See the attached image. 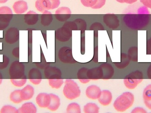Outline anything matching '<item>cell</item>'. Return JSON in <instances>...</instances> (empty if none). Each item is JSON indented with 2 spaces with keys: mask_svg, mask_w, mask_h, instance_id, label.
Returning <instances> with one entry per match:
<instances>
[{
  "mask_svg": "<svg viewBox=\"0 0 151 113\" xmlns=\"http://www.w3.org/2000/svg\"><path fill=\"white\" fill-rule=\"evenodd\" d=\"M64 27H67L71 31H76L78 30V26L74 21L73 22H66L64 24Z\"/></svg>",
  "mask_w": 151,
  "mask_h": 113,
  "instance_id": "obj_38",
  "label": "cell"
},
{
  "mask_svg": "<svg viewBox=\"0 0 151 113\" xmlns=\"http://www.w3.org/2000/svg\"><path fill=\"white\" fill-rule=\"evenodd\" d=\"M3 81V76L2 74L1 73V72H0V85L2 83Z\"/></svg>",
  "mask_w": 151,
  "mask_h": 113,
  "instance_id": "obj_51",
  "label": "cell"
},
{
  "mask_svg": "<svg viewBox=\"0 0 151 113\" xmlns=\"http://www.w3.org/2000/svg\"><path fill=\"white\" fill-rule=\"evenodd\" d=\"M93 61L95 62H98V47H96L94 49V55Z\"/></svg>",
  "mask_w": 151,
  "mask_h": 113,
  "instance_id": "obj_47",
  "label": "cell"
},
{
  "mask_svg": "<svg viewBox=\"0 0 151 113\" xmlns=\"http://www.w3.org/2000/svg\"><path fill=\"white\" fill-rule=\"evenodd\" d=\"M65 96L70 100H74L81 96V91L80 87L73 80L67 79L63 90Z\"/></svg>",
  "mask_w": 151,
  "mask_h": 113,
  "instance_id": "obj_3",
  "label": "cell"
},
{
  "mask_svg": "<svg viewBox=\"0 0 151 113\" xmlns=\"http://www.w3.org/2000/svg\"><path fill=\"white\" fill-rule=\"evenodd\" d=\"M10 81L12 85H14L15 87L20 88L24 86L27 81V79L26 76L21 79H10Z\"/></svg>",
  "mask_w": 151,
  "mask_h": 113,
  "instance_id": "obj_33",
  "label": "cell"
},
{
  "mask_svg": "<svg viewBox=\"0 0 151 113\" xmlns=\"http://www.w3.org/2000/svg\"><path fill=\"white\" fill-rule=\"evenodd\" d=\"M99 107L95 103H88L83 107V112L85 113H99Z\"/></svg>",
  "mask_w": 151,
  "mask_h": 113,
  "instance_id": "obj_29",
  "label": "cell"
},
{
  "mask_svg": "<svg viewBox=\"0 0 151 113\" xmlns=\"http://www.w3.org/2000/svg\"><path fill=\"white\" fill-rule=\"evenodd\" d=\"M90 30H96V31H103L105 30L104 27L103 25L100 23L96 22L92 24L91 26L90 27Z\"/></svg>",
  "mask_w": 151,
  "mask_h": 113,
  "instance_id": "obj_39",
  "label": "cell"
},
{
  "mask_svg": "<svg viewBox=\"0 0 151 113\" xmlns=\"http://www.w3.org/2000/svg\"><path fill=\"white\" fill-rule=\"evenodd\" d=\"M51 97L50 94L40 93L38 94L35 99L36 104L41 108H47L50 103Z\"/></svg>",
  "mask_w": 151,
  "mask_h": 113,
  "instance_id": "obj_14",
  "label": "cell"
},
{
  "mask_svg": "<svg viewBox=\"0 0 151 113\" xmlns=\"http://www.w3.org/2000/svg\"><path fill=\"white\" fill-rule=\"evenodd\" d=\"M140 1L145 6L151 9V0H140Z\"/></svg>",
  "mask_w": 151,
  "mask_h": 113,
  "instance_id": "obj_46",
  "label": "cell"
},
{
  "mask_svg": "<svg viewBox=\"0 0 151 113\" xmlns=\"http://www.w3.org/2000/svg\"><path fill=\"white\" fill-rule=\"evenodd\" d=\"M74 21L78 26V30L81 31L82 32H84L87 29V23L85 20L81 19H77Z\"/></svg>",
  "mask_w": 151,
  "mask_h": 113,
  "instance_id": "obj_35",
  "label": "cell"
},
{
  "mask_svg": "<svg viewBox=\"0 0 151 113\" xmlns=\"http://www.w3.org/2000/svg\"><path fill=\"white\" fill-rule=\"evenodd\" d=\"M0 113H19L18 110L11 105H4L0 110Z\"/></svg>",
  "mask_w": 151,
  "mask_h": 113,
  "instance_id": "obj_34",
  "label": "cell"
},
{
  "mask_svg": "<svg viewBox=\"0 0 151 113\" xmlns=\"http://www.w3.org/2000/svg\"><path fill=\"white\" fill-rule=\"evenodd\" d=\"M14 12L17 14L24 13L28 9L27 3L24 1H19L14 3L13 5Z\"/></svg>",
  "mask_w": 151,
  "mask_h": 113,
  "instance_id": "obj_22",
  "label": "cell"
},
{
  "mask_svg": "<svg viewBox=\"0 0 151 113\" xmlns=\"http://www.w3.org/2000/svg\"><path fill=\"white\" fill-rule=\"evenodd\" d=\"M58 57L60 61L65 64H74L77 61L73 55L72 50L68 47H64L58 51Z\"/></svg>",
  "mask_w": 151,
  "mask_h": 113,
  "instance_id": "obj_8",
  "label": "cell"
},
{
  "mask_svg": "<svg viewBox=\"0 0 151 113\" xmlns=\"http://www.w3.org/2000/svg\"><path fill=\"white\" fill-rule=\"evenodd\" d=\"M146 54L147 55H151V37L147 41Z\"/></svg>",
  "mask_w": 151,
  "mask_h": 113,
  "instance_id": "obj_43",
  "label": "cell"
},
{
  "mask_svg": "<svg viewBox=\"0 0 151 113\" xmlns=\"http://www.w3.org/2000/svg\"><path fill=\"white\" fill-rule=\"evenodd\" d=\"M145 105L149 110H151V99L150 100H144Z\"/></svg>",
  "mask_w": 151,
  "mask_h": 113,
  "instance_id": "obj_48",
  "label": "cell"
},
{
  "mask_svg": "<svg viewBox=\"0 0 151 113\" xmlns=\"http://www.w3.org/2000/svg\"><path fill=\"white\" fill-rule=\"evenodd\" d=\"M71 11L67 7H63L58 9L55 12V17L60 22H65L70 18Z\"/></svg>",
  "mask_w": 151,
  "mask_h": 113,
  "instance_id": "obj_13",
  "label": "cell"
},
{
  "mask_svg": "<svg viewBox=\"0 0 151 113\" xmlns=\"http://www.w3.org/2000/svg\"><path fill=\"white\" fill-rule=\"evenodd\" d=\"M137 1V0H124V3L129 4H132Z\"/></svg>",
  "mask_w": 151,
  "mask_h": 113,
  "instance_id": "obj_50",
  "label": "cell"
},
{
  "mask_svg": "<svg viewBox=\"0 0 151 113\" xmlns=\"http://www.w3.org/2000/svg\"><path fill=\"white\" fill-rule=\"evenodd\" d=\"M143 77L142 72L136 70L127 75L123 80V83L127 89H134L143 81Z\"/></svg>",
  "mask_w": 151,
  "mask_h": 113,
  "instance_id": "obj_4",
  "label": "cell"
},
{
  "mask_svg": "<svg viewBox=\"0 0 151 113\" xmlns=\"http://www.w3.org/2000/svg\"><path fill=\"white\" fill-rule=\"evenodd\" d=\"M49 84L52 89H59L64 83L62 79H49Z\"/></svg>",
  "mask_w": 151,
  "mask_h": 113,
  "instance_id": "obj_31",
  "label": "cell"
},
{
  "mask_svg": "<svg viewBox=\"0 0 151 113\" xmlns=\"http://www.w3.org/2000/svg\"><path fill=\"white\" fill-rule=\"evenodd\" d=\"M147 112V111L145 109H144L143 107H139L134 108L131 112V113H146Z\"/></svg>",
  "mask_w": 151,
  "mask_h": 113,
  "instance_id": "obj_44",
  "label": "cell"
},
{
  "mask_svg": "<svg viewBox=\"0 0 151 113\" xmlns=\"http://www.w3.org/2000/svg\"><path fill=\"white\" fill-rule=\"evenodd\" d=\"M147 74L149 79L151 80V64L147 69Z\"/></svg>",
  "mask_w": 151,
  "mask_h": 113,
  "instance_id": "obj_49",
  "label": "cell"
},
{
  "mask_svg": "<svg viewBox=\"0 0 151 113\" xmlns=\"http://www.w3.org/2000/svg\"><path fill=\"white\" fill-rule=\"evenodd\" d=\"M50 95L51 97V99H50V104L47 107V109L52 112H55L58 110V108L60 107L61 105L60 99L58 96L55 94L51 93Z\"/></svg>",
  "mask_w": 151,
  "mask_h": 113,
  "instance_id": "obj_24",
  "label": "cell"
},
{
  "mask_svg": "<svg viewBox=\"0 0 151 113\" xmlns=\"http://www.w3.org/2000/svg\"><path fill=\"white\" fill-rule=\"evenodd\" d=\"M13 17L11 9L7 6L0 7V30L8 27Z\"/></svg>",
  "mask_w": 151,
  "mask_h": 113,
  "instance_id": "obj_6",
  "label": "cell"
},
{
  "mask_svg": "<svg viewBox=\"0 0 151 113\" xmlns=\"http://www.w3.org/2000/svg\"><path fill=\"white\" fill-rule=\"evenodd\" d=\"M53 21L52 14L50 12L46 10L43 12L41 17V23L44 26L50 25Z\"/></svg>",
  "mask_w": 151,
  "mask_h": 113,
  "instance_id": "obj_25",
  "label": "cell"
},
{
  "mask_svg": "<svg viewBox=\"0 0 151 113\" xmlns=\"http://www.w3.org/2000/svg\"><path fill=\"white\" fill-rule=\"evenodd\" d=\"M68 113H81L80 106L76 103H72L68 105L66 108Z\"/></svg>",
  "mask_w": 151,
  "mask_h": 113,
  "instance_id": "obj_32",
  "label": "cell"
},
{
  "mask_svg": "<svg viewBox=\"0 0 151 113\" xmlns=\"http://www.w3.org/2000/svg\"><path fill=\"white\" fill-rule=\"evenodd\" d=\"M3 60L1 63H0V69L6 68L9 63V58L5 55H3Z\"/></svg>",
  "mask_w": 151,
  "mask_h": 113,
  "instance_id": "obj_41",
  "label": "cell"
},
{
  "mask_svg": "<svg viewBox=\"0 0 151 113\" xmlns=\"http://www.w3.org/2000/svg\"><path fill=\"white\" fill-rule=\"evenodd\" d=\"M116 1L119 2L121 3H124V0H116Z\"/></svg>",
  "mask_w": 151,
  "mask_h": 113,
  "instance_id": "obj_53",
  "label": "cell"
},
{
  "mask_svg": "<svg viewBox=\"0 0 151 113\" xmlns=\"http://www.w3.org/2000/svg\"><path fill=\"white\" fill-rule=\"evenodd\" d=\"M144 100H150L151 99V84L147 85L144 89L143 92Z\"/></svg>",
  "mask_w": 151,
  "mask_h": 113,
  "instance_id": "obj_36",
  "label": "cell"
},
{
  "mask_svg": "<svg viewBox=\"0 0 151 113\" xmlns=\"http://www.w3.org/2000/svg\"><path fill=\"white\" fill-rule=\"evenodd\" d=\"M9 72L10 79H21L26 77L24 65L18 60L12 63L9 68Z\"/></svg>",
  "mask_w": 151,
  "mask_h": 113,
  "instance_id": "obj_5",
  "label": "cell"
},
{
  "mask_svg": "<svg viewBox=\"0 0 151 113\" xmlns=\"http://www.w3.org/2000/svg\"><path fill=\"white\" fill-rule=\"evenodd\" d=\"M12 55L15 58H18L19 57V47H17L13 49L12 51Z\"/></svg>",
  "mask_w": 151,
  "mask_h": 113,
  "instance_id": "obj_45",
  "label": "cell"
},
{
  "mask_svg": "<svg viewBox=\"0 0 151 113\" xmlns=\"http://www.w3.org/2000/svg\"><path fill=\"white\" fill-rule=\"evenodd\" d=\"M60 4V0H37L35 7L39 11L43 13L45 11L57 8Z\"/></svg>",
  "mask_w": 151,
  "mask_h": 113,
  "instance_id": "obj_7",
  "label": "cell"
},
{
  "mask_svg": "<svg viewBox=\"0 0 151 113\" xmlns=\"http://www.w3.org/2000/svg\"><path fill=\"white\" fill-rule=\"evenodd\" d=\"M39 14L35 12L30 11L25 15L24 20L25 23L28 25H34L38 22Z\"/></svg>",
  "mask_w": 151,
  "mask_h": 113,
  "instance_id": "obj_21",
  "label": "cell"
},
{
  "mask_svg": "<svg viewBox=\"0 0 151 113\" xmlns=\"http://www.w3.org/2000/svg\"><path fill=\"white\" fill-rule=\"evenodd\" d=\"M126 25L132 29H142L149 24L150 16L148 14H127L123 18Z\"/></svg>",
  "mask_w": 151,
  "mask_h": 113,
  "instance_id": "obj_1",
  "label": "cell"
},
{
  "mask_svg": "<svg viewBox=\"0 0 151 113\" xmlns=\"http://www.w3.org/2000/svg\"><path fill=\"white\" fill-rule=\"evenodd\" d=\"M56 39L61 42H66L72 37V31L67 27L63 26L58 28L55 33Z\"/></svg>",
  "mask_w": 151,
  "mask_h": 113,
  "instance_id": "obj_10",
  "label": "cell"
},
{
  "mask_svg": "<svg viewBox=\"0 0 151 113\" xmlns=\"http://www.w3.org/2000/svg\"><path fill=\"white\" fill-rule=\"evenodd\" d=\"M105 3L106 0H97L96 4L93 5L91 8L93 9H100L104 5Z\"/></svg>",
  "mask_w": 151,
  "mask_h": 113,
  "instance_id": "obj_42",
  "label": "cell"
},
{
  "mask_svg": "<svg viewBox=\"0 0 151 113\" xmlns=\"http://www.w3.org/2000/svg\"><path fill=\"white\" fill-rule=\"evenodd\" d=\"M128 58L130 61L137 62L138 61V48L137 47H132L129 48L128 51Z\"/></svg>",
  "mask_w": 151,
  "mask_h": 113,
  "instance_id": "obj_30",
  "label": "cell"
},
{
  "mask_svg": "<svg viewBox=\"0 0 151 113\" xmlns=\"http://www.w3.org/2000/svg\"><path fill=\"white\" fill-rule=\"evenodd\" d=\"M104 22L106 26L112 29H117L119 26V20L113 13H107L104 17Z\"/></svg>",
  "mask_w": 151,
  "mask_h": 113,
  "instance_id": "obj_11",
  "label": "cell"
},
{
  "mask_svg": "<svg viewBox=\"0 0 151 113\" xmlns=\"http://www.w3.org/2000/svg\"><path fill=\"white\" fill-rule=\"evenodd\" d=\"M8 1V0H0V3H4Z\"/></svg>",
  "mask_w": 151,
  "mask_h": 113,
  "instance_id": "obj_52",
  "label": "cell"
},
{
  "mask_svg": "<svg viewBox=\"0 0 151 113\" xmlns=\"http://www.w3.org/2000/svg\"><path fill=\"white\" fill-rule=\"evenodd\" d=\"M81 2L85 7H92L96 4L97 0H81Z\"/></svg>",
  "mask_w": 151,
  "mask_h": 113,
  "instance_id": "obj_40",
  "label": "cell"
},
{
  "mask_svg": "<svg viewBox=\"0 0 151 113\" xmlns=\"http://www.w3.org/2000/svg\"><path fill=\"white\" fill-rule=\"evenodd\" d=\"M134 94L130 92H125L119 96L113 104L114 109L119 112H126L132 107L134 103Z\"/></svg>",
  "mask_w": 151,
  "mask_h": 113,
  "instance_id": "obj_2",
  "label": "cell"
},
{
  "mask_svg": "<svg viewBox=\"0 0 151 113\" xmlns=\"http://www.w3.org/2000/svg\"><path fill=\"white\" fill-rule=\"evenodd\" d=\"M19 113H36L37 108L32 102H27L23 104L18 109Z\"/></svg>",
  "mask_w": 151,
  "mask_h": 113,
  "instance_id": "obj_23",
  "label": "cell"
},
{
  "mask_svg": "<svg viewBox=\"0 0 151 113\" xmlns=\"http://www.w3.org/2000/svg\"><path fill=\"white\" fill-rule=\"evenodd\" d=\"M44 75L47 79H61L62 73L61 70L56 67H47L44 69Z\"/></svg>",
  "mask_w": 151,
  "mask_h": 113,
  "instance_id": "obj_12",
  "label": "cell"
},
{
  "mask_svg": "<svg viewBox=\"0 0 151 113\" xmlns=\"http://www.w3.org/2000/svg\"><path fill=\"white\" fill-rule=\"evenodd\" d=\"M29 81L34 85H39L42 81V75L40 70L37 68H32L28 73Z\"/></svg>",
  "mask_w": 151,
  "mask_h": 113,
  "instance_id": "obj_15",
  "label": "cell"
},
{
  "mask_svg": "<svg viewBox=\"0 0 151 113\" xmlns=\"http://www.w3.org/2000/svg\"><path fill=\"white\" fill-rule=\"evenodd\" d=\"M19 38V30L15 27H10L8 29L4 35L5 42L9 44H15L18 41Z\"/></svg>",
  "mask_w": 151,
  "mask_h": 113,
  "instance_id": "obj_9",
  "label": "cell"
},
{
  "mask_svg": "<svg viewBox=\"0 0 151 113\" xmlns=\"http://www.w3.org/2000/svg\"><path fill=\"white\" fill-rule=\"evenodd\" d=\"M101 92L102 91L98 86L91 85L87 88L85 93L88 98L92 100H96L99 98Z\"/></svg>",
  "mask_w": 151,
  "mask_h": 113,
  "instance_id": "obj_16",
  "label": "cell"
},
{
  "mask_svg": "<svg viewBox=\"0 0 151 113\" xmlns=\"http://www.w3.org/2000/svg\"><path fill=\"white\" fill-rule=\"evenodd\" d=\"M21 90H16L10 94L9 99L12 103L15 104H19L23 102L20 94Z\"/></svg>",
  "mask_w": 151,
  "mask_h": 113,
  "instance_id": "obj_28",
  "label": "cell"
},
{
  "mask_svg": "<svg viewBox=\"0 0 151 113\" xmlns=\"http://www.w3.org/2000/svg\"><path fill=\"white\" fill-rule=\"evenodd\" d=\"M112 98L111 92L110 91L104 90L102 91L101 95L98 99L99 104L102 105L107 106L111 103Z\"/></svg>",
  "mask_w": 151,
  "mask_h": 113,
  "instance_id": "obj_18",
  "label": "cell"
},
{
  "mask_svg": "<svg viewBox=\"0 0 151 113\" xmlns=\"http://www.w3.org/2000/svg\"><path fill=\"white\" fill-rule=\"evenodd\" d=\"M86 68H82L78 70L77 72V76L78 80L81 83L85 84L91 81V80L88 79L87 75V72L88 70Z\"/></svg>",
  "mask_w": 151,
  "mask_h": 113,
  "instance_id": "obj_26",
  "label": "cell"
},
{
  "mask_svg": "<svg viewBox=\"0 0 151 113\" xmlns=\"http://www.w3.org/2000/svg\"><path fill=\"white\" fill-rule=\"evenodd\" d=\"M130 63V60L128 58L127 55L125 53H122L121 55V61L120 62H115L114 65L117 68L123 69L128 66Z\"/></svg>",
  "mask_w": 151,
  "mask_h": 113,
  "instance_id": "obj_27",
  "label": "cell"
},
{
  "mask_svg": "<svg viewBox=\"0 0 151 113\" xmlns=\"http://www.w3.org/2000/svg\"><path fill=\"white\" fill-rule=\"evenodd\" d=\"M34 93V88L29 84L25 86L20 91L21 98L23 101H27L32 99Z\"/></svg>",
  "mask_w": 151,
  "mask_h": 113,
  "instance_id": "obj_19",
  "label": "cell"
},
{
  "mask_svg": "<svg viewBox=\"0 0 151 113\" xmlns=\"http://www.w3.org/2000/svg\"><path fill=\"white\" fill-rule=\"evenodd\" d=\"M103 71V77L102 79L108 80L113 76L114 73V70L112 65L109 63H103L100 65Z\"/></svg>",
  "mask_w": 151,
  "mask_h": 113,
  "instance_id": "obj_20",
  "label": "cell"
},
{
  "mask_svg": "<svg viewBox=\"0 0 151 113\" xmlns=\"http://www.w3.org/2000/svg\"><path fill=\"white\" fill-rule=\"evenodd\" d=\"M87 75L88 79L93 81L101 79L103 77V71L100 66L88 69Z\"/></svg>",
  "mask_w": 151,
  "mask_h": 113,
  "instance_id": "obj_17",
  "label": "cell"
},
{
  "mask_svg": "<svg viewBox=\"0 0 151 113\" xmlns=\"http://www.w3.org/2000/svg\"><path fill=\"white\" fill-rule=\"evenodd\" d=\"M41 60L40 62V63H35V65H36V66L38 67V68H41V69H45L47 67L49 66V64L47 63L46 60H45L44 55L42 54V53H41Z\"/></svg>",
  "mask_w": 151,
  "mask_h": 113,
  "instance_id": "obj_37",
  "label": "cell"
}]
</instances>
